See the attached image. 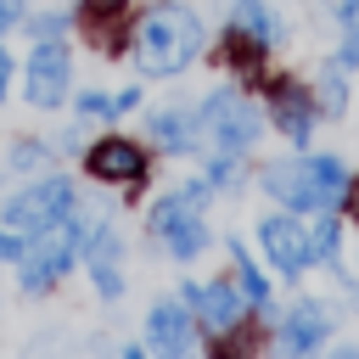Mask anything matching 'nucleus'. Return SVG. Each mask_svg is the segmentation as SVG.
<instances>
[{
  "mask_svg": "<svg viewBox=\"0 0 359 359\" xmlns=\"http://www.w3.org/2000/svg\"><path fill=\"white\" fill-rule=\"evenodd\" d=\"M196 50H202V22L185 6H157L135 28V62H140V73H157V79L180 73Z\"/></svg>",
  "mask_w": 359,
  "mask_h": 359,
  "instance_id": "nucleus-1",
  "label": "nucleus"
},
{
  "mask_svg": "<svg viewBox=\"0 0 359 359\" xmlns=\"http://www.w3.org/2000/svg\"><path fill=\"white\" fill-rule=\"evenodd\" d=\"M84 230H90V224H67V219H50L45 230H34V247H28V264H22V286H28V292L50 286V280L73 264Z\"/></svg>",
  "mask_w": 359,
  "mask_h": 359,
  "instance_id": "nucleus-2",
  "label": "nucleus"
},
{
  "mask_svg": "<svg viewBox=\"0 0 359 359\" xmlns=\"http://www.w3.org/2000/svg\"><path fill=\"white\" fill-rule=\"evenodd\" d=\"M196 202H202V185H191L185 196H168V202L151 208V230L168 241L174 258H196L202 241H208V230H202V219H196Z\"/></svg>",
  "mask_w": 359,
  "mask_h": 359,
  "instance_id": "nucleus-3",
  "label": "nucleus"
},
{
  "mask_svg": "<svg viewBox=\"0 0 359 359\" xmlns=\"http://www.w3.org/2000/svg\"><path fill=\"white\" fill-rule=\"evenodd\" d=\"M202 129L213 135L219 151H247V146L258 140V112H252L236 90H219V95H208V107H202Z\"/></svg>",
  "mask_w": 359,
  "mask_h": 359,
  "instance_id": "nucleus-4",
  "label": "nucleus"
},
{
  "mask_svg": "<svg viewBox=\"0 0 359 359\" xmlns=\"http://www.w3.org/2000/svg\"><path fill=\"white\" fill-rule=\"evenodd\" d=\"M67 208H73V185H67V180H39V185H28L22 196L6 202V224H11L17 236H34V230H45L50 219H67Z\"/></svg>",
  "mask_w": 359,
  "mask_h": 359,
  "instance_id": "nucleus-5",
  "label": "nucleus"
},
{
  "mask_svg": "<svg viewBox=\"0 0 359 359\" xmlns=\"http://www.w3.org/2000/svg\"><path fill=\"white\" fill-rule=\"evenodd\" d=\"M67 95V50L56 39H39L28 56V101L34 107H56Z\"/></svg>",
  "mask_w": 359,
  "mask_h": 359,
  "instance_id": "nucleus-6",
  "label": "nucleus"
},
{
  "mask_svg": "<svg viewBox=\"0 0 359 359\" xmlns=\"http://www.w3.org/2000/svg\"><path fill=\"white\" fill-rule=\"evenodd\" d=\"M258 241H264V252L275 258V269H286V275L309 269V258H314V247H309V224H292L286 213L264 219V224H258Z\"/></svg>",
  "mask_w": 359,
  "mask_h": 359,
  "instance_id": "nucleus-7",
  "label": "nucleus"
},
{
  "mask_svg": "<svg viewBox=\"0 0 359 359\" xmlns=\"http://www.w3.org/2000/svg\"><path fill=\"white\" fill-rule=\"evenodd\" d=\"M90 174H95V180H112V185H129V180L146 174V157H140V146L107 135L101 146H90Z\"/></svg>",
  "mask_w": 359,
  "mask_h": 359,
  "instance_id": "nucleus-8",
  "label": "nucleus"
},
{
  "mask_svg": "<svg viewBox=\"0 0 359 359\" xmlns=\"http://www.w3.org/2000/svg\"><path fill=\"white\" fill-rule=\"evenodd\" d=\"M264 191L280 196L292 213L314 208V185H309V168H303V163H269V168H264Z\"/></svg>",
  "mask_w": 359,
  "mask_h": 359,
  "instance_id": "nucleus-9",
  "label": "nucleus"
},
{
  "mask_svg": "<svg viewBox=\"0 0 359 359\" xmlns=\"http://www.w3.org/2000/svg\"><path fill=\"white\" fill-rule=\"evenodd\" d=\"M146 331H151V348L157 353H185L191 348V314L180 303H157L151 320H146Z\"/></svg>",
  "mask_w": 359,
  "mask_h": 359,
  "instance_id": "nucleus-10",
  "label": "nucleus"
},
{
  "mask_svg": "<svg viewBox=\"0 0 359 359\" xmlns=\"http://www.w3.org/2000/svg\"><path fill=\"white\" fill-rule=\"evenodd\" d=\"M191 303L202 309V325H208V331H230V325L241 320V292H236V286H196Z\"/></svg>",
  "mask_w": 359,
  "mask_h": 359,
  "instance_id": "nucleus-11",
  "label": "nucleus"
},
{
  "mask_svg": "<svg viewBox=\"0 0 359 359\" xmlns=\"http://www.w3.org/2000/svg\"><path fill=\"white\" fill-rule=\"evenodd\" d=\"M230 22H236V34H241V39H252L258 50H269V45H280V22L269 17V6H264V0H236V11H230Z\"/></svg>",
  "mask_w": 359,
  "mask_h": 359,
  "instance_id": "nucleus-12",
  "label": "nucleus"
},
{
  "mask_svg": "<svg viewBox=\"0 0 359 359\" xmlns=\"http://www.w3.org/2000/svg\"><path fill=\"white\" fill-rule=\"evenodd\" d=\"M303 168H309V185H314V208H331V202L348 191V168H342L337 157H309Z\"/></svg>",
  "mask_w": 359,
  "mask_h": 359,
  "instance_id": "nucleus-13",
  "label": "nucleus"
},
{
  "mask_svg": "<svg viewBox=\"0 0 359 359\" xmlns=\"http://www.w3.org/2000/svg\"><path fill=\"white\" fill-rule=\"evenodd\" d=\"M280 337H286V348H314V342L325 337V309H320V303H297V309L286 314Z\"/></svg>",
  "mask_w": 359,
  "mask_h": 359,
  "instance_id": "nucleus-14",
  "label": "nucleus"
},
{
  "mask_svg": "<svg viewBox=\"0 0 359 359\" xmlns=\"http://www.w3.org/2000/svg\"><path fill=\"white\" fill-rule=\"evenodd\" d=\"M275 118H280V129H286L292 140H309V101H303L297 90H280V95H275Z\"/></svg>",
  "mask_w": 359,
  "mask_h": 359,
  "instance_id": "nucleus-15",
  "label": "nucleus"
},
{
  "mask_svg": "<svg viewBox=\"0 0 359 359\" xmlns=\"http://www.w3.org/2000/svg\"><path fill=\"white\" fill-rule=\"evenodd\" d=\"M191 123H196V118H185V112H163V118H151V135H157V146L185 151V146H191Z\"/></svg>",
  "mask_w": 359,
  "mask_h": 359,
  "instance_id": "nucleus-16",
  "label": "nucleus"
},
{
  "mask_svg": "<svg viewBox=\"0 0 359 359\" xmlns=\"http://www.w3.org/2000/svg\"><path fill=\"white\" fill-rule=\"evenodd\" d=\"M309 247H314V258H337V219L309 224Z\"/></svg>",
  "mask_w": 359,
  "mask_h": 359,
  "instance_id": "nucleus-17",
  "label": "nucleus"
},
{
  "mask_svg": "<svg viewBox=\"0 0 359 359\" xmlns=\"http://www.w3.org/2000/svg\"><path fill=\"white\" fill-rule=\"evenodd\" d=\"M342 101H348L342 73H320V107H325V112H342Z\"/></svg>",
  "mask_w": 359,
  "mask_h": 359,
  "instance_id": "nucleus-18",
  "label": "nucleus"
},
{
  "mask_svg": "<svg viewBox=\"0 0 359 359\" xmlns=\"http://www.w3.org/2000/svg\"><path fill=\"white\" fill-rule=\"evenodd\" d=\"M241 297H247V303H264V297H269V292H264V275H258L252 264H241Z\"/></svg>",
  "mask_w": 359,
  "mask_h": 359,
  "instance_id": "nucleus-19",
  "label": "nucleus"
},
{
  "mask_svg": "<svg viewBox=\"0 0 359 359\" xmlns=\"http://www.w3.org/2000/svg\"><path fill=\"white\" fill-rule=\"evenodd\" d=\"M95 17H112V11H123V0H84Z\"/></svg>",
  "mask_w": 359,
  "mask_h": 359,
  "instance_id": "nucleus-20",
  "label": "nucleus"
},
{
  "mask_svg": "<svg viewBox=\"0 0 359 359\" xmlns=\"http://www.w3.org/2000/svg\"><path fill=\"white\" fill-rule=\"evenodd\" d=\"M17 17H22V6H17V0H0V28H11Z\"/></svg>",
  "mask_w": 359,
  "mask_h": 359,
  "instance_id": "nucleus-21",
  "label": "nucleus"
},
{
  "mask_svg": "<svg viewBox=\"0 0 359 359\" xmlns=\"http://www.w3.org/2000/svg\"><path fill=\"white\" fill-rule=\"evenodd\" d=\"M79 107H84V112H112V101H107V95H84Z\"/></svg>",
  "mask_w": 359,
  "mask_h": 359,
  "instance_id": "nucleus-22",
  "label": "nucleus"
},
{
  "mask_svg": "<svg viewBox=\"0 0 359 359\" xmlns=\"http://www.w3.org/2000/svg\"><path fill=\"white\" fill-rule=\"evenodd\" d=\"M6 258H17V236H6V230H0V264H6Z\"/></svg>",
  "mask_w": 359,
  "mask_h": 359,
  "instance_id": "nucleus-23",
  "label": "nucleus"
},
{
  "mask_svg": "<svg viewBox=\"0 0 359 359\" xmlns=\"http://www.w3.org/2000/svg\"><path fill=\"white\" fill-rule=\"evenodd\" d=\"M342 22H353V28H359V0H342Z\"/></svg>",
  "mask_w": 359,
  "mask_h": 359,
  "instance_id": "nucleus-24",
  "label": "nucleus"
},
{
  "mask_svg": "<svg viewBox=\"0 0 359 359\" xmlns=\"http://www.w3.org/2000/svg\"><path fill=\"white\" fill-rule=\"evenodd\" d=\"M348 208H353V219H359V180L348 185Z\"/></svg>",
  "mask_w": 359,
  "mask_h": 359,
  "instance_id": "nucleus-25",
  "label": "nucleus"
},
{
  "mask_svg": "<svg viewBox=\"0 0 359 359\" xmlns=\"http://www.w3.org/2000/svg\"><path fill=\"white\" fill-rule=\"evenodd\" d=\"M6 79H11V56L0 50V90H6Z\"/></svg>",
  "mask_w": 359,
  "mask_h": 359,
  "instance_id": "nucleus-26",
  "label": "nucleus"
}]
</instances>
